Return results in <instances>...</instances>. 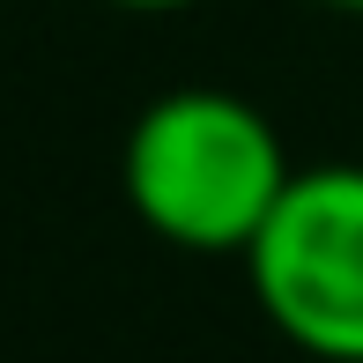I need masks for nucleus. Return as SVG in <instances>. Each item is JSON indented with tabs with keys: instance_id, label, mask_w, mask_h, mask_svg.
<instances>
[{
	"instance_id": "nucleus-1",
	"label": "nucleus",
	"mask_w": 363,
	"mask_h": 363,
	"mask_svg": "<svg viewBox=\"0 0 363 363\" xmlns=\"http://www.w3.org/2000/svg\"><path fill=\"white\" fill-rule=\"evenodd\" d=\"M289 178L296 163L274 119L230 89H163L119 148V186L141 230L201 259H245Z\"/></svg>"
},
{
	"instance_id": "nucleus-2",
	"label": "nucleus",
	"mask_w": 363,
	"mask_h": 363,
	"mask_svg": "<svg viewBox=\"0 0 363 363\" xmlns=\"http://www.w3.org/2000/svg\"><path fill=\"white\" fill-rule=\"evenodd\" d=\"M267 326L311 363H363V163H304L245 245Z\"/></svg>"
},
{
	"instance_id": "nucleus-3",
	"label": "nucleus",
	"mask_w": 363,
	"mask_h": 363,
	"mask_svg": "<svg viewBox=\"0 0 363 363\" xmlns=\"http://www.w3.org/2000/svg\"><path fill=\"white\" fill-rule=\"evenodd\" d=\"M111 8H134V15H178V8H201V0H111Z\"/></svg>"
},
{
	"instance_id": "nucleus-4",
	"label": "nucleus",
	"mask_w": 363,
	"mask_h": 363,
	"mask_svg": "<svg viewBox=\"0 0 363 363\" xmlns=\"http://www.w3.org/2000/svg\"><path fill=\"white\" fill-rule=\"evenodd\" d=\"M319 8H341V15H363V0H319Z\"/></svg>"
}]
</instances>
